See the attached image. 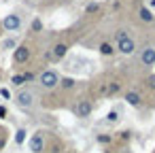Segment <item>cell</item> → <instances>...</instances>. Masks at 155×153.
I'll list each match as a JSON object with an SVG mask.
<instances>
[{
  "instance_id": "603a6c76",
  "label": "cell",
  "mask_w": 155,
  "mask_h": 153,
  "mask_svg": "<svg viewBox=\"0 0 155 153\" xmlns=\"http://www.w3.org/2000/svg\"><path fill=\"white\" fill-rule=\"evenodd\" d=\"M125 36H127V32H125V30H119V32L115 34V38H117V41H121V38H125Z\"/></svg>"
},
{
  "instance_id": "277c9868",
  "label": "cell",
  "mask_w": 155,
  "mask_h": 153,
  "mask_svg": "<svg viewBox=\"0 0 155 153\" xmlns=\"http://www.w3.org/2000/svg\"><path fill=\"white\" fill-rule=\"evenodd\" d=\"M30 151L32 153H43L45 151V136L43 132H36L30 136Z\"/></svg>"
},
{
  "instance_id": "83f0119b",
  "label": "cell",
  "mask_w": 155,
  "mask_h": 153,
  "mask_svg": "<svg viewBox=\"0 0 155 153\" xmlns=\"http://www.w3.org/2000/svg\"><path fill=\"white\" fill-rule=\"evenodd\" d=\"M149 7H151V9H155V0H149Z\"/></svg>"
},
{
  "instance_id": "44dd1931",
  "label": "cell",
  "mask_w": 155,
  "mask_h": 153,
  "mask_svg": "<svg viewBox=\"0 0 155 153\" xmlns=\"http://www.w3.org/2000/svg\"><path fill=\"white\" fill-rule=\"evenodd\" d=\"M98 142H100V145H108V142H110V136H108V134H100V136H98Z\"/></svg>"
},
{
  "instance_id": "9a60e30c",
  "label": "cell",
  "mask_w": 155,
  "mask_h": 153,
  "mask_svg": "<svg viewBox=\"0 0 155 153\" xmlns=\"http://www.w3.org/2000/svg\"><path fill=\"white\" fill-rule=\"evenodd\" d=\"M60 85H62L64 89H70V87L74 85V79H70V77H66V79H60Z\"/></svg>"
},
{
  "instance_id": "ffe728a7",
  "label": "cell",
  "mask_w": 155,
  "mask_h": 153,
  "mask_svg": "<svg viewBox=\"0 0 155 153\" xmlns=\"http://www.w3.org/2000/svg\"><path fill=\"white\" fill-rule=\"evenodd\" d=\"M117 119H119V113H117V111H110V113L106 115V121H110V123L117 121Z\"/></svg>"
},
{
  "instance_id": "2e32d148",
  "label": "cell",
  "mask_w": 155,
  "mask_h": 153,
  "mask_svg": "<svg viewBox=\"0 0 155 153\" xmlns=\"http://www.w3.org/2000/svg\"><path fill=\"white\" fill-rule=\"evenodd\" d=\"M13 47H17V41H15V38H7V41L2 43V49H13Z\"/></svg>"
},
{
  "instance_id": "8fae6325",
  "label": "cell",
  "mask_w": 155,
  "mask_h": 153,
  "mask_svg": "<svg viewBox=\"0 0 155 153\" xmlns=\"http://www.w3.org/2000/svg\"><path fill=\"white\" fill-rule=\"evenodd\" d=\"M66 51H68V47H66L64 43H60V45H55V47H53L51 58H58V60H60V58H64V55H66Z\"/></svg>"
},
{
  "instance_id": "7402d4cb",
  "label": "cell",
  "mask_w": 155,
  "mask_h": 153,
  "mask_svg": "<svg viewBox=\"0 0 155 153\" xmlns=\"http://www.w3.org/2000/svg\"><path fill=\"white\" fill-rule=\"evenodd\" d=\"M147 85H149L151 89H155V75H151V77L147 79Z\"/></svg>"
},
{
  "instance_id": "d4e9b609",
  "label": "cell",
  "mask_w": 155,
  "mask_h": 153,
  "mask_svg": "<svg viewBox=\"0 0 155 153\" xmlns=\"http://www.w3.org/2000/svg\"><path fill=\"white\" fill-rule=\"evenodd\" d=\"M7 113H9V111H7V106H0V119H5V117H7Z\"/></svg>"
},
{
  "instance_id": "8992f818",
  "label": "cell",
  "mask_w": 155,
  "mask_h": 153,
  "mask_svg": "<svg viewBox=\"0 0 155 153\" xmlns=\"http://www.w3.org/2000/svg\"><path fill=\"white\" fill-rule=\"evenodd\" d=\"M13 60H15L17 64H26V62L30 60V49H28L26 45L17 47V49H15V53H13Z\"/></svg>"
},
{
  "instance_id": "30bf717a",
  "label": "cell",
  "mask_w": 155,
  "mask_h": 153,
  "mask_svg": "<svg viewBox=\"0 0 155 153\" xmlns=\"http://www.w3.org/2000/svg\"><path fill=\"white\" fill-rule=\"evenodd\" d=\"M125 102H127L130 106H140V94L127 91V94H125Z\"/></svg>"
},
{
  "instance_id": "e0dca14e",
  "label": "cell",
  "mask_w": 155,
  "mask_h": 153,
  "mask_svg": "<svg viewBox=\"0 0 155 153\" xmlns=\"http://www.w3.org/2000/svg\"><path fill=\"white\" fill-rule=\"evenodd\" d=\"M98 9H100V5H98V2H89V5L85 7V13H96Z\"/></svg>"
},
{
  "instance_id": "7a4b0ae2",
  "label": "cell",
  "mask_w": 155,
  "mask_h": 153,
  "mask_svg": "<svg viewBox=\"0 0 155 153\" xmlns=\"http://www.w3.org/2000/svg\"><path fill=\"white\" fill-rule=\"evenodd\" d=\"M15 104L19 106V108H32V104H34V94L30 91V89H19L17 91V96H15Z\"/></svg>"
},
{
  "instance_id": "7c38bea8",
  "label": "cell",
  "mask_w": 155,
  "mask_h": 153,
  "mask_svg": "<svg viewBox=\"0 0 155 153\" xmlns=\"http://www.w3.org/2000/svg\"><path fill=\"white\" fill-rule=\"evenodd\" d=\"M26 136H28V132H26L24 128H19V130L15 132V145H24V142H26Z\"/></svg>"
},
{
  "instance_id": "f1b7e54d",
  "label": "cell",
  "mask_w": 155,
  "mask_h": 153,
  "mask_svg": "<svg viewBox=\"0 0 155 153\" xmlns=\"http://www.w3.org/2000/svg\"><path fill=\"white\" fill-rule=\"evenodd\" d=\"M108 153H115V151H108Z\"/></svg>"
},
{
  "instance_id": "9c48e42d",
  "label": "cell",
  "mask_w": 155,
  "mask_h": 153,
  "mask_svg": "<svg viewBox=\"0 0 155 153\" xmlns=\"http://www.w3.org/2000/svg\"><path fill=\"white\" fill-rule=\"evenodd\" d=\"M138 17H140L144 24H151V22H155V15L151 13V9H149V7H140V9H138Z\"/></svg>"
},
{
  "instance_id": "6da1fadb",
  "label": "cell",
  "mask_w": 155,
  "mask_h": 153,
  "mask_svg": "<svg viewBox=\"0 0 155 153\" xmlns=\"http://www.w3.org/2000/svg\"><path fill=\"white\" fill-rule=\"evenodd\" d=\"M38 83H41V87H45V89H53V87H58L60 85V75L55 72V70H43L41 72V77H38Z\"/></svg>"
},
{
  "instance_id": "5bb4252c",
  "label": "cell",
  "mask_w": 155,
  "mask_h": 153,
  "mask_svg": "<svg viewBox=\"0 0 155 153\" xmlns=\"http://www.w3.org/2000/svg\"><path fill=\"white\" fill-rule=\"evenodd\" d=\"M11 83H13L15 87H21V85L26 83V79H24V75H13V77H11Z\"/></svg>"
},
{
  "instance_id": "3957f363",
  "label": "cell",
  "mask_w": 155,
  "mask_h": 153,
  "mask_svg": "<svg viewBox=\"0 0 155 153\" xmlns=\"http://www.w3.org/2000/svg\"><path fill=\"white\" fill-rule=\"evenodd\" d=\"M19 26H21V17L15 15V13L7 15V17L2 19V28H5L7 32H15V30H19Z\"/></svg>"
},
{
  "instance_id": "484cf974",
  "label": "cell",
  "mask_w": 155,
  "mask_h": 153,
  "mask_svg": "<svg viewBox=\"0 0 155 153\" xmlns=\"http://www.w3.org/2000/svg\"><path fill=\"white\" fill-rule=\"evenodd\" d=\"M5 145H7V136L2 134V136H0V149H5Z\"/></svg>"
},
{
  "instance_id": "52a82bcc",
  "label": "cell",
  "mask_w": 155,
  "mask_h": 153,
  "mask_svg": "<svg viewBox=\"0 0 155 153\" xmlns=\"http://www.w3.org/2000/svg\"><path fill=\"white\" fill-rule=\"evenodd\" d=\"M89 115H91V104H89L87 100H79V102H77V117L85 119V117H89Z\"/></svg>"
},
{
  "instance_id": "5b68a950",
  "label": "cell",
  "mask_w": 155,
  "mask_h": 153,
  "mask_svg": "<svg viewBox=\"0 0 155 153\" xmlns=\"http://www.w3.org/2000/svg\"><path fill=\"white\" fill-rule=\"evenodd\" d=\"M117 49L123 53V55H132L134 51H136V43L130 38V36H125V38H121V41H117Z\"/></svg>"
},
{
  "instance_id": "cb8c5ba5",
  "label": "cell",
  "mask_w": 155,
  "mask_h": 153,
  "mask_svg": "<svg viewBox=\"0 0 155 153\" xmlns=\"http://www.w3.org/2000/svg\"><path fill=\"white\" fill-rule=\"evenodd\" d=\"M0 96L9 100V98H11V91H9V89H0Z\"/></svg>"
},
{
  "instance_id": "ac0fdd59",
  "label": "cell",
  "mask_w": 155,
  "mask_h": 153,
  "mask_svg": "<svg viewBox=\"0 0 155 153\" xmlns=\"http://www.w3.org/2000/svg\"><path fill=\"white\" fill-rule=\"evenodd\" d=\"M117 89H119V83H110V85L104 89V94H106V96H110V94H115Z\"/></svg>"
},
{
  "instance_id": "d6986e66",
  "label": "cell",
  "mask_w": 155,
  "mask_h": 153,
  "mask_svg": "<svg viewBox=\"0 0 155 153\" xmlns=\"http://www.w3.org/2000/svg\"><path fill=\"white\" fill-rule=\"evenodd\" d=\"M32 30H34V32H41V30H43V22H41V19H32Z\"/></svg>"
},
{
  "instance_id": "4316f807",
  "label": "cell",
  "mask_w": 155,
  "mask_h": 153,
  "mask_svg": "<svg viewBox=\"0 0 155 153\" xmlns=\"http://www.w3.org/2000/svg\"><path fill=\"white\" fill-rule=\"evenodd\" d=\"M24 79H26V81H34V75H32V72H26Z\"/></svg>"
},
{
  "instance_id": "ba28073f",
  "label": "cell",
  "mask_w": 155,
  "mask_h": 153,
  "mask_svg": "<svg viewBox=\"0 0 155 153\" xmlns=\"http://www.w3.org/2000/svg\"><path fill=\"white\" fill-rule=\"evenodd\" d=\"M140 62H142L144 66H153V64H155V49H153V47L142 49V53H140Z\"/></svg>"
},
{
  "instance_id": "4fadbf2b",
  "label": "cell",
  "mask_w": 155,
  "mask_h": 153,
  "mask_svg": "<svg viewBox=\"0 0 155 153\" xmlns=\"http://www.w3.org/2000/svg\"><path fill=\"white\" fill-rule=\"evenodd\" d=\"M100 53H102V55H113L115 49H113L110 43H102V45H100Z\"/></svg>"
}]
</instances>
